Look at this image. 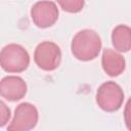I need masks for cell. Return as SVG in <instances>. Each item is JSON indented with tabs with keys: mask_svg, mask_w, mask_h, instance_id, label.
Segmentation results:
<instances>
[{
	"mask_svg": "<svg viewBox=\"0 0 131 131\" xmlns=\"http://www.w3.org/2000/svg\"><path fill=\"white\" fill-rule=\"evenodd\" d=\"M124 122L127 129L131 131V96L126 102V105L124 108Z\"/></svg>",
	"mask_w": 131,
	"mask_h": 131,
	"instance_id": "7c38bea8",
	"label": "cell"
},
{
	"mask_svg": "<svg viewBox=\"0 0 131 131\" xmlns=\"http://www.w3.org/2000/svg\"><path fill=\"white\" fill-rule=\"evenodd\" d=\"M112 43L119 52H128L131 49V28L118 25L112 32Z\"/></svg>",
	"mask_w": 131,
	"mask_h": 131,
	"instance_id": "9c48e42d",
	"label": "cell"
},
{
	"mask_svg": "<svg viewBox=\"0 0 131 131\" xmlns=\"http://www.w3.org/2000/svg\"><path fill=\"white\" fill-rule=\"evenodd\" d=\"M56 2L59 4L60 8L63 11H67L70 13L80 12L85 5L84 0H56Z\"/></svg>",
	"mask_w": 131,
	"mask_h": 131,
	"instance_id": "30bf717a",
	"label": "cell"
},
{
	"mask_svg": "<svg viewBox=\"0 0 131 131\" xmlns=\"http://www.w3.org/2000/svg\"><path fill=\"white\" fill-rule=\"evenodd\" d=\"M71 50L74 57L81 61L92 60L98 56L101 50V39L94 30L79 31L72 40Z\"/></svg>",
	"mask_w": 131,
	"mask_h": 131,
	"instance_id": "6da1fadb",
	"label": "cell"
},
{
	"mask_svg": "<svg viewBox=\"0 0 131 131\" xmlns=\"http://www.w3.org/2000/svg\"><path fill=\"white\" fill-rule=\"evenodd\" d=\"M0 105H1V116H0V126L3 127L6 125V123L9 121L10 119V110L9 107L6 106V104L4 103V101H1L0 102Z\"/></svg>",
	"mask_w": 131,
	"mask_h": 131,
	"instance_id": "8fae6325",
	"label": "cell"
},
{
	"mask_svg": "<svg viewBox=\"0 0 131 131\" xmlns=\"http://www.w3.org/2000/svg\"><path fill=\"white\" fill-rule=\"evenodd\" d=\"M101 66L104 73L111 77L121 75L126 68V61L122 54L111 48H105L102 52Z\"/></svg>",
	"mask_w": 131,
	"mask_h": 131,
	"instance_id": "ba28073f",
	"label": "cell"
},
{
	"mask_svg": "<svg viewBox=\"0 0 131 131\" xmlns=\"http://www.w3.org/2000/svg\"><path fill=\"white\" fill-rule=\"evenodd\" d=\"M39 114L36 106L30 102L19 103L15 111L11 123L8 125L9 131H28L36 127Z\"/></svg>",
	"mask_w": 131,
	"mask_h": 131,
	"instance_id": "5b68a950",
	"label": "cell"
},
{
	"mask_svg": "<svg viewBox=\"0 0 131 131\" xmlns=\"http://www.w3.org/2000/svg\"><path fill=\"white\" fill-rule=\"evenodd\" d=\"M27 83L18 76H6L1 80L0 93L8 101H17L27 94Z\"/></svg>",
	"mask_w": 131,
	"mask_h": 131,
	"instance_id": "52a82bcc",
	"label": "cell"
},
{
	"mask_svg": "<svg viewBox=\"0 0 131 131\" xmlns=\"http://www.w3.org/2000/svg\"><path fill=\"white\" fill-rule=\"evenodd\" d=\"M35 63L43 71H54L61 61V51L57 44L44 41L37 45L34 52Z\"/></svg>",
	"mask_w": 131,
	"mask_h": 131,
	"instance_id": "277c9868",
	"label": "cell"
},
{
	"mask_svg": "<svg viewBox=\"0 0 131 131\" xmlns=\"http://www.w3.org/2000/svg\"><path fill=\"white\" fill-rule=\"evenodd\" d=\"M124 92L119 84L107 81L101 84L96 92V103L104 112H117L123 104Z\"/></svg>",
	"mask_w": 131,
	"mask_h": 131,
	"instance_id": "3957f363",
	"label": "cell"
},
{
	"mask_svg": "<svg viewBox=\"0 0 131 131\" xmlns=\"http://www.w3.org/2000/svg\"><path fill=\"white\" fill-rule=\"evenodd\" d=\"M0 63L1 68L7 73H21L30 64V55L25 47L11 43L2 48Z\"/></svg>",
	"mask_w": 131,
	"mask_h": 131,
	"instance_id": "7a4b0ae2",
	"label": "cell"
},
{
	"mask_svg": "<svg viewBox=\"0 0 131 131\" xmlns=\"http://www.w3.org/2000/svg\"><path fill=\"white\" fill-rule=\"evenodd\" d=\"M58 14L56 4L49 0L38 1L31 8V18L33 23L41 29L53 26L58 18Z\"/></svg>",
	"mask_w": 131,
	"mask_h": 131,
	"instance_id": "8992f818",
	"label": "cell"
}]
</instances>
